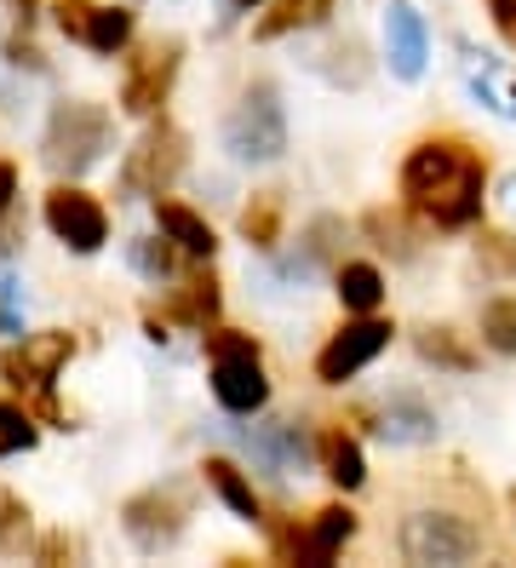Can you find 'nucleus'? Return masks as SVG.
I'll list each match as a JSON object with an SVG mask.
<instances>
[{
    "instance_id": "34",
    "label": "nucleus",
    "mask_w": 516,
    "mask_h": 568,
    "mask_svg": "<svg viewBox=\"0 0 516 568\" xmlns=\"http://www.w3.org/2000/svg\"><path fill=\"white\" fill-rule=\"evenodd\" d=\"M12 12H18V18H23V23H29V18H34V12H41V0H12Z\"/></svg>"
},
{
    "instance_id": "16",
    "label": "nucleus",
    "mask_w": 516,
    "mask_h": 568,
    "mask_svg": "<svg viewBox=\"0 0 516 568\" xmlns=\"http://www.w3.org/2000/svg\"><path fill=\"white\" fill-rule=\"evenodd\" d=\"M166 322H184V327H213L219 322V282L213 276H184V287H172L166 298Z\"/></svg>"
},
{
    "instance_id": "31",
    "label": "nucleus",
    "mask_w": 516,
    "mask_h": 568,
    "mask_svg": "<svg viewBox=\"0 0 516 568\" xmlns=\"http://www.w3.org/2000/svg\"><path fill=\"white\" fill-rule=\"evenodd\" d=\"M12 202H18V166H12V161H0V219L12 213Z\"/></svg>"
},
{
    "instance_id": "27",
    "label": "nucleus",
    "mask_w": 516,
    "mask_h": 568,
    "mask_svg": "<svg viewBox=\"0 0 516 568\" xmlns=\"http://www.w3.org/2000/svg\"><path fill=\"white\" fill-rule=\"evenodd\" d=\"M132 264H138V271H144V276H155V282H166L172 271H179V264H172V247H166V236L161 242H132Z\"/></svg>"
},
{
    "instance_id": "32",
    "label": "nucleus",
    "mask_w": 516,
    "mask_h": 568,
    "mask_svg": "<svg viewBox=\"0 0 516 568\" xmlns=\"http://www.w3.org/2000/svg\"><path fill=\"white\" fill-rule=\"evenodd\" d=\"M488 7H494L499 36H505V41H516V0H488Z\"/></svg>"
},
{
    "instance_id": "29",
    "label": "nucleus",
    "mask_w": 516,
    "mask_h": 568,
    "mask_svg": "<svg viewBox=\"0 0 516 568\" xmlns=\"http://www.w3.org/2000/svg\"><path fill=\"white\" fill-rule=\"evenodd\" d=\"M476 253H482V264H488V271H505V276L516 271V236H482Z\"/></svg>"
},
{
    "instance_id": "7",
    "label": "nucleus",
    "mask_w": 516,
    "mask_h": 568,
    "mask_svg": "<svg viewBox=\"0 0 516 568\" xmlns=\"http://www.w3.org/2000/svg\"><path fill=\"white\" fill-rule=\"evenodd\" d=\"M396 546L407 562H465V557H476L482 534L454 511H413L396 534Z\"/></svg>"
},
{
    "instance_id": "11",
    "label": "nucleus",
    "mask_w": 516,
    "mask_h": 568,
    "mask_svg": "<svg viewBox=\"0 0 516 568\" xmlns=\"http://www.w3.org/2000/svg\"><path fill=\"white\" fill-rule=\"evenodd\" d=\"M52 18H58V29L75 47L103 52V58H115L132 41V12L127 7H98V0H52Z\"/></svg>"
},
{
    "instance_id": "2",
    "label": "nucleus",
    "mask_w": 516,
    "mask_h": 568,
    "mask_svg": "<svg viewBox=\"0 0 516 568\" xmlns=\"http://www.w3.org/2000/svg\"><path fill=\"white\" fill-rule=\"evenodd\" d=\"M110 110L103 104H87V98H69V104L52 110L47 121V139H41V161L52 166L58 179H81L87 166L103 161L110 150Z\"/></svg>"
},
{
    "instance_id": "36",
    "label": "nucleus",
    "mask_w": 516,
    "mask_h": 568,
    "mask_svg": "<svg viewBox=\"0 0 516 568\" xmlns=\"http://www.w3.org/2000/svg\"><path fill=\"white\" fill-rule=\"evenodd\" d=\"M510 506H516V488H510Z\"/></svg>"
},
{
    "instance_id": "19",
    "label": "nucleus",
    "mask_w": 516,
    "mask_h": 568,
    "mask_svg": "<svg viewBox=\"0 0 516 568\" xmlns=\"http://www.w3.org/2000/svg\"><path fill=\"white\" fill-rule=\"evenodd\" d=\"M333 12V0H275V12L259 18L253 36L259 41H275V36H293V29H310V23H322Z\"/></svg>"
},
{
    "instance_id": "24",
    "label": "nucleus",
    "mask_w": 516,
    "mask_h": 568,
    "mask_svg": "<svg viewBox=\"0 0 516 568\" xmlns=\"http://www.w3.org/2000/svg\"><path fill=\"white\" fill-rule=\"evenodd\" d=\"M482 339L499 356H516V298H494V305L482 311Z\"/></svg>"
},
{
    "instance_id": "13",
    "label": "nucleus",
    "mask_w": 516,
    "mask_h": 568,
    "mask_svg": "<svg viewBox=\"0 0 516 568\" xmlns=\"http://www.w3.org/2000/svg\"><path fill=\"white\" fill-rule=\"evenodd\" d=\"M351 534H356V511L327 506V511H316L310 528H275V546H282V557H293V562H333Z\"/></svg>"
},
{
    "instance_id": "21",
    "label": "nucleus",
    "mask_w": 516,
    "mask_h": 568,
    "mask_svg": "<svg viewBox=\"0 0 516 568\" xmlns=\"http://www.w3.org/2000/svg\"><path fill=\"white\" fill-rule=\"evenodd\" d=\"M322 459H327V477L338 488H362L367 483V465H362V443L356 437H344V430H327V443H322Z\"/></svg>"
},
{
    "instance_id": "20",
    "label": "nucleus",
    "mask_w": 516,
    "mask_h": 568,
    "mask_svg": "<svg viewBox=\"0 0 516 568\" xmlns=\"http://www.w3.org/2000/svg\"><path fill=\"white\" fill-rule=\"evenodd\" d=\"M241 236H247L253 247H275V242H282V195H275V190L253 195V202L241 207Z\"/></svg>"
},
{
    "instance_id": "10",
    "label": "nucleus",
    "mask_w": 516,
    "mask_h": 568,
    "mask_svg": "<svg viewBox=\"0 0 516 568\" xmlns=\"http://www.w3.org/2000/svg\"><path fill=\"white\" fill-rule=\"evenodd\" d=\"M69 356H75V333H58V327L29 333L18 351L0 356V379H7L12 390L41 396V390H52V379L63 374V362H69Z\"/></svg>"
},
{
    "instance_id": "18",
    "label": "nucleus",
    "mask_w": 516,
    "mask_h": 568,
    "mask_svg": "<svg viewBox=\"0 0 516 568\" xmlns=\"http://www.w3.org/2000/svg\"><path fill=\"white\" fill-rule=\"evenodd\" d=\"M201 477L213 483V494L224 499V506H230L235 517H247V523H259V517H264V511H259L253 483L241 477V465H230V459H206V465H201Z\"/></svg>"
},
{
    "instance_id": "12",
    "label": "nucleus",
    "mask_w": 516,
    "mask_h": 568,
    "mask_svg": "<svg viewBox=\"0 0 516 568\" xmlns=\"http://www.w3.org/2000/svg\"><path fill=\"white\" fill-rule=\"evenodd\" d=\"M391 345V322H373V316H362V322H351V327H338L333 339L322 345V356H316V379L322 385H344V379H356L362 367Z\"/></svg>"
},
{
    "instance_id": "33",
    "label": "nucleus",
    "mask_w": 516,
    "mask_h": 568,
    "mask_svg": "<svg viewBox=\"0 0 516 568\" xmlns=\"http://www.w3.org/2000/svg\"><path fill=\"white\" fill-rule=\"evenodd\" d=\"M7 52H12V63H29V70H41V52H34L29 41H12Z\"/></svg>"
},
{
    "instance_id": "15",
    "label": "nucleus",
    "mask_w": 516,
    "mask_h": 568,
    "mask_svg": "<svg viewBox=\"0 0 516 568\" xmlns=\"http://www.w3.org/2000/svg\"><path fill=\"white\" fill-rule=\"evenodd\" d=\"M155 224H161V236L179 253H190V258H213V247H219L213 224H206L195 207H184V202H166V195H155Z\"/></svg>"
},
{
    "instance_id": "28",
    "label": "nucleus",
    "mask_w": 516,
    "mask_h": 568,
    "mask_svg": "<svg viewBox=\"0 0 516 568\" xmlns=\"http://www.w3.org/2000/svg\"><path fill=\"white\" fill-rule=\"evenodd\" d=\"M367 236L378 242V247H396V253H413V242H407V230H402V219H391V213H367Z\"/></svg>"
},
{
    "instance_id": "26",
    "label": "nucleus",
    "mask_w": 516,
    "mask_h": 568,
    "mask_svg": "<svg viewBox=\"0 0 516 568\" xmlns=\"http://www.w3.org/2000/svg\"><path fill=\"white\" fill-rule=\"evenodd\" d=\"M34 437H41V430H34V414L18 408V403H0V459L34 448Z\"/></svg>"
},
{
    "instance_id": "4",
    "label": "nucleus",
    "mask_w": 516,
    "mask_h": 568,
    "mask_svg": "<svg viewBox=\"0 0 516 568\" xmlns=\"http://www.w3.org/2000/svg\"><path fill=\"white\" fill-rule=\"evenodd\" d=\"M190 161V139L172 121H155L121 161V195H166Z\"/></svg>"
},
{
    "instance_id": "3",
    "label": "nucleus",
    "mask_w": 516,
    "mask_h": 568,
    "mask_svg": "<svg viewBox=\"0 0 516 568\" xmlns=\"http://www.w3.org/2000/svg\"><path fill=\"white\" fill-rule=\"evenodd\" d=\"M206 333V351H213V396L219 408L230 414H259L270 403V379H264V362L259 345L235 327H201Z\"/></svg>"
},
{
    "instance_id": "35",
    "label": "nucleus",
    "mask_w": 516,
    "mask_h": 568,
    "mask_svg": "<svg viewBox=\"0 0 516 568\" xmlns=\"http://www.w3.org/2000/svg\"><path fill=\"white\" fill-rule=\"evenodd\" d=\"M235 7H259V0H235Z\"/></svg>"
},
{
    "instance_id": "25",
    "label": "nucleus",
    "mask_w": 516,
    "mask_h": 568,
    "mask_svg": "<svg viewBox=\"0 0 516 568\" xmlns=\"http://www.w3.org/2000/svg\"><path fill=\"white\" fill-rule=\"evenodd\" d=\"M419 356H425V362H436V367H459V374L476 362V356L454 339V327H425V333H419Z\"/></svg>"
},
{
    "instance_id": "8",
    "label": "nucleus",
    "mask_w": 516,
    "mask_h": 568,
    "mask_svg": "<svg viewBox=\"0 0 516 568\" xmlns=\"http://www.w3.org/2000/svg\"><path fill=\"white\" fill-rule=\"evenodd\" d=\"M184 523H190V506H184L179 488H144V494H132L127 511H121L127 540L138 551H150V557L166 551V546H179L184 540Z\"/></svg>"
},
{
    "instance_id": "9",
    "label": "nucleus",
    "mask_w": 516,
    "mask_h": 568,
    "mask_svg": "<svg viewBox=\"0 0 516 568\" xmlns=\"http://www.w3.org/2000/svg\"><path fill=\"white\" fill-rule=\"evenodd\" d=\"M47 230L63 247L98 253L103 242H110V213H103V202L87 195L81 184H58V190H47Z\"/></svg>"
},
{
    "instance_id": "6",
    "label": "nucleus",
    "mask_w": 516,
    "mask_h": 568,
    "mask_svg": "<svg viewBox=\"0 0 516 568\" xmlns=\"http://www.w3.org/2000/svg\"><path fill=\"white\" fill-rule=\"evenodd\" d=\"M179 63H184V41L155 36L127 58V81H121V110L127 115H155L166 104L172 81H179Z\"/></svg>"
},
{
    "instance_id": "5",
    "label": "nucleus",
    "mask_w": 516,
    "mask_h": 568,
    "mask_svg": "<svg viewBox=\"0 0 516 568\" xmlns=\"http://www.w3.org/2000/svg\"><path fill=\"white\" fill-rule=\"evenodd\" d=\"M224 144L241 161H275L287 150V115H282L275 87H247V98H241L224 121Z\"/></svg>"
},
{
    "instance_id": "17",
    "label": "nucleus",
    "mask_w": 516,
    "mask_h": 568,
    "mask_svg": "<svg viewBox=\"0 0 516 568\" xmlns=\"http://www.w3.org/2000/svg\"><path fill=\"white\" fill-rule=\"evenodd\" d=\"M338 305L356 311V316H373L378 305H385V276H378L373 264H362V258L338 264Z\"/></svg>"
},
{
    "instance_id": "30",
    "label": "nucleus",
    "mask_w": 516,
    "mask_h": 568,
    "mask_svg": "<svg viewBox=\"0 0 516 568\" xmlns=\"http://www.w3.org/2000/svg\"><path fill=\"white\" fill-rule=\"evenodd\" d=\"M41 562H69V557H81V540H69V534H47L41 546H29Z\"/></svg>"
},
{
    "instance_id": "22",
    "label": "nucleus",
    "mask_w": 516,
    "mask_h": 568,
    "mask_svg": "<svg viewBox=\"0 0 516 568\" xmlns=\"http://www.w3.org/2000/svg\"><path fill=\"white\" fill-rule=\"evenodd\" d=\"M29 546H34L29 506H23V499H18L7 483H0V551H7V557H23Z\"/></svg>"
},
{
    "instance_id": "23",
    "label": "nucleus",
    "mask_w": 516,
    "mask_h": 568,
    "mask_svg": "<svg viewBox=\"0 0 516 568\" xmlns=\"http://www.w3.org/2000/svg\"><path fill=\"white\" fill-rule=\"evenodd\" d=\"M431 425H436V419H431L419 403H413V396H396L391 414H385V437H396V443H425Z\"/></svg>"
},
{
    "instance_id": "14",
    "label": "nucleus",
    "mask_w": 516,
    "mask_h": 568,
    "mask_svg": "<svg viewBox=\"0 0 516 568\" xmlns=\"http://www.w3.org/2000/svg\"><path fill=\"white\" fill-rule=\"evenodd\" d=\"M385 47H391V70L402 81H419L425 75V58H431V36H425V18L407 7V0H396V7L385 12Z\"/></svg>"
},
{
    "instance_id": "1",
    "label": "nucleus",
    "mask_w": 516,
    "mask_h": 568,
    "mask_svg": "<svg viewBox=\"0 0 516 568\" xmlns=\"http://www.w3.org/2000/svg\"><path fill=\"white\" fill-rule=\"evenodd\" d=\"M482 155L459 139H425L402 161V195L407 207L436 230H471L482 219Z\"/></svg>"
}]
</instances>
